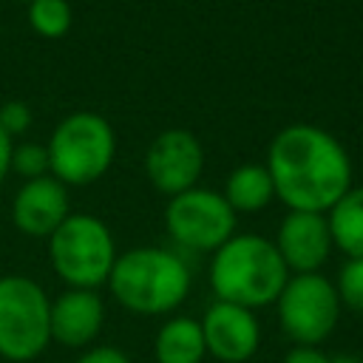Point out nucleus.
Here are the masks:
<instances>
[{
    "label": "nucleus",
    "instance_id": "obj_1",
    "mask_svg": "<svg viewBox=\"0 0 363 363\" xmlns=\"http://www.w3.org/2000/svg\"><path fill=\"white\" fill-rule=\"evenodd\" d=\"M275 199L289 210L329 213L352 187V159L329 130L318 125H286L267 150Z\"/></svg>",
    "mask_w": 363,
    "mask_h": 363
},
{
    "label": "nucleus",
    "instance_id": "obj_2",
    "mask_svg": "<svg viewBox=\"0 0 363 363\" xmlns=\"http://www.w3.org/2000/svg\"><path fill=\"white\" fill-rule=\"evenodd\" d=\"M289 269L275 244L255 233H235L227 238L210 261V286L216 301H227L244 309L275 303Z\"/></svg>",
    "mask_w": 363,
    "mask_h": 363
},
{
    "label": "nucleus",
    "instance_id": "obj_3",
    "mask_svg": "<svg viewBox=\"0 0 363 363\" xmlns=\"http://www.w3.org/2000/svg\"><path fill=\"white\" fill-rule=\"evenodd\" d=\"M108 289L133 315H170L190 292V269L173 250L130 247L116 255Z\"/></svg>",
    "mask_w": 363,
    "mask_h": 363
},
{
    "label": "nucleus",
    "instance_id": "obj_4",
    "mask_svg": "<svg viewBox=\"0 0 363 363\" xmlns=\"http://www.w3.org/2000/svg\"><path fill=\"white\" fill-rule=\"evenodd\" d=\"M48 173L65 187H85L102 179L116 153V136L108 119L94 111L68 113L48 136Z\"/></svg>",
    "mask_w": 363,
    "mask_h": 363
},
{
    "label": "nucleus",
    "instance_id": "obj_5",
    "mask_svg": "<svg viewBox=\"0 0 363 363\" xmlns=\"http://www.w3.org/2000/svg\"><path fill=\"white\" fill-rule=\"evenodd\" d=\"M108 224L91 213H71L48 235V261L71 289H99L116 261Z\"/></svg>",
    "mask_w": 363,
    "mask_h": 363
},
{
    "label": "nucleus",
    "instance_id": "obj_6",
    "mask_svg": "<svg viewBox=\"0 0 363 363\" xmlns=\"http://www.w3.org/2000/svg\"><path fill=\"white\" fill-rule=\"evenodd\" d=\"M51 343V298L26 275H0V357L28 363Z\"/></svg>",
    "mask_w": 363,
    "mask_h": 363
},
{
    "label": "nucleus",
    "instance_id": "obj_7",
    "mask_svg": "<svg viewBox=\"0 0 363 363\" xmlns=\"http://www.w3.org/2000/svg\"><path fill=\"white\" fill-rule=\"evenodd\" d=\"M340 309L335 281L320 272L289 275L275 298L278 323L295 346H320L335 332Z\"/></svg>",
    "mask_w": 363,
    "mask_h": 363
},
{
    "label": "nucleus",
    "instance_id": "obj_8",
    "mask_svg": "<svg viewBox=\"0 0 363 363\" xmlns=\"http://www.w3.org/2000/svg\"><path fill=\"white\" fill-rule=\"evenodd\" d=\"M164 227L179 247L216 252L227 238L235 235V213L221 193L193 187L170 199L164 207Z\"/></svg>",
    "mask_w": 363,
    "mask_h": 363
},
{
    "label": "nucleus",
    "instance_id": "obj_9",
    "mask_svg": "<svg viewBox=\"0 0 363 363\" xmlns=\"http://www.w3.org/2000/svg\"><path fill=\"white\" fill-rule=\"evenodd\" d=\"M204 170V150L193 130L167 128L162 130L145 153V173L150 184L164 196H179L193 190Z\"/></svg>",
    "mask_w": 363,
    "mask_h": 363
},
{
    "label": "nucleus",
    "instance_id": "obj_10",
    "mask_svg": "<svg viewBox=\"0 0 363 363\" xmlns=\"http://www.w3.org/2000/svg\"><path fill=\"white\" fill-rule=\"evenodd\" d=\"M199 323L204 332L207 354L221 363H247L261 346V323L252 309L213 301Z\"/></svg>",
    "mask_w": 363,
    "mask_h": 363
},
{
    "label": "nucleus",
    "instance_id": "obj_11",
    "mask_svg": "<svg viewBox=\"0 0 363 363\" xmlns=\"http://www.w3.org/2000/svg\"><path fill=\"white\" fill-rule=\"evenodd\" d=\"M272 244L284 258L289 275L320 272V267L329 261L335 250L326 213H301V210H289L281 218Z\"/></svg>",
    "mask_w": 363,
    "mask_h": 363
},
{
    "label": "nucleus",
    "instance_id": "obj_12",
    "mask_svg": "<svg viewBox=\"0 0 363 363\" xmlns=\"http://www.w3.org/2000/svg\"><path fill=\"white\" fill-rule=\"evenodd\" d=\"M68 216H71L68 190L51 173L23 182V187L17 190V196L11 201L14 227L31 238H48Z\"/></svg>",
    "mask_w": 363,
    "mask_h": 363
},
{
    "label": "nucleus",
    "instance_id": "obj_13",
    "mask_svg": "<svg viewBox=\"0 0 363 363\" xmlns=\"http://www.w3.org/2000/svg\"><path fill=\"white\" fill-rule=\"evenodd\" d=\"M105 323V303L96 289H65L51 301V340L68 349H85Z\"/></svg>",
    "mask_w": 363,
    "mask_h": 363
},
{
    "label": "nucleus",
    "instance_id": "obj_14",
    "mask_svg": "<svg viewBox=\"0 0 363 363\" xmlns=\"http://www.w3.org/2000/svg\"><path fill=\"white\" fill-rule=\"evenodd\" d=\"M153 354L156 363H201L207 357L201 323L187 315L167 318L153 337Z\"/></svg>",
    "mask_w": 363,
    "mask_h": 363
},
{
    "label": "nucleus",
    "instance_id": "obj_15",
    "mask_svg": "<svg viewBox=\"0 0 363 363\" xmlns=\"http://www.w3.org/2000/svg\"><path fill=\"white\" fill-rule=\"evenodd\" d=\"M227 204L233 207V213H258L264 210L272 199H275V187H272V176L267 170V164H238L224 184Z\"/></svg>",
    "mask_w": 363,
    "mask_h": 363
},
{
    "label": "nucleus",
    "instance_id": "obj_16",
    "mask_svg": "<svg viewBox=\"0 0 363 363\" xmlns=\"http://www.w3.org/2000/svg\"><path fill=\"white\" fill-rule=\"evenodd\" d=\"M326 218L335 250H340L346 258H363V184H352L326 213Z\"/></svg>",
    "mask_w": 363,
    "mask_h": 363
},
{
    "label": "nucleus",
    "instance_id": "obj_17",
    "mask_svg": "<svg viewBox=\"0 0 363 363\" xmlns=\"http://www.w3.org/2000/svg\"><path fill=\"white\" fill-rule=\"evenodd\" d=\"M71 23H74V11L68 0H31L28 3V26L45 40H57L68 34Z\"/></svg>",
    "mask_w": 363,
    "mask_h": 363
},
{
    "label": "nucleus",
    "instance_id": "obj_18",
    "mask_svg": "<svg viewBox=\"0 0 363 363\" xmlns=\"http://www.w3.org/2000/svg\"><path fill=\"white\" fill-rule=\"evenodd\" d=\"M340 306L363 315V258H346L335 281Z\"/></svg>",
    "mask_w": 363,
    "mask_h": 363
},
{
    "label": "nucleus",
    "instance_id": "obj_19",
    "mask_svg": "<svg viewBox=\"0 0 363 363\" xmlns=\"http://www.w3.org/2000/svg\"><path fill=\"white\" fill-rule=\"evenodd\" d=\"M11 170L20 173L26 182L48 176V150H45V145H37V142L14 145V150H11Z\"/></svg>",
    "mask_w": 363,
    "mask_h": 363
},
{
    "label": "nucleus",
    "instance_id": "obj_20",
    "mask_svg": "<svg viewBox=\"0 0 363 363\" xmlns=\"http://www.w3.org/2000/svg\"><path fill=\"white\" fill-rule=\"evenodd\" d=\"M0 128L14 139L20 133H26L31 128V108L20 99H11V102H3L0 105Z\"/></svg>",
    "mask_w": 363,
    "mask_h": 363
},
{
    "label": "nucleus",
    "instance_id": "obj_21",
    "mask_svg": "<svg viewBox=\"0 0 363 363\" xmlns=\"http://www.w3.org/2000/svg\"><path fill=\"white\" fill-rule=\"evenodd\" d=\"M74 363H130V357L119 346L102 343V346H88Z\"/></svg>",
    "mask_w": 363,
    "mask_h": 363
},
{
    "label": "nucleus",
    "instance_id": "obj_22",
    "mask_svg": "<svg viewBox=\"0 0 363 363\" xmlns=\"http://www.w3.org/2000/svg\"><path fill=\"white\" fill-rule=\"evenodd\" d=\"M281 363H329V357L318 346H292Z\"/></svg>",
    "mask_w": 363,
    "mask_h": 363
},
{
    "label": "nucleus",
    "instance_id": "obj_23",
    "mask_svg": "<svg viewBox=\"0 0 363 363\" xmlns=\"http://www.w3.org/2000/svg\"><path fill=\"white\" fill-rule=\"evenodd\" d=\"M11 150H14V142H11V136L0 128V184H3V179L9 176V170H11Z\"/></svg>",
    "mask_w": 363,
    "mask_h": 363
},
{
    "label": "nucleus",
    "instance_id": "obj_24",
    "mask_svg": "<svg viewBox=\"0 0 363 363\" xmlns=\"http://www.w3.org/2000/svg\"><path fill=\"white\" fill-rule=\"evenodd\" d=\"M329 363H363V357H357V354H335V357H329Z\"/></svg>",
    "mask_w": 363,
    "mask_h": 363
},
{
    "label": "nucleus",
    "instance_id": "obj_25",
    "mask_svg": "<svg viewBox=\"0 0 363 363\" xmlns=\"http://www.w3.org/2000/svg\"><path fill=\"white\" fill-rule=\"evenodd\" d=\"M23 3H31V0H23Z\"/></svg>",
    "mask_w": 363,
    "mask_h": 363
}]
</instances>
